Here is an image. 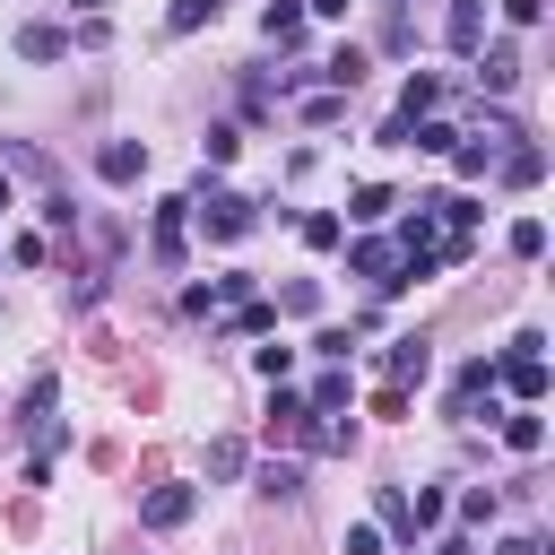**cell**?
<instances>
[{
    "label": "cell",
    "mask_w": 555,
    "mask_h": 555,
    "mask_svg": "<svg viewBox=\"0 0 555 555\" xmlns=\"http://www.w3.org/2000/svg\"><path fill=\"white\" fill-rule=\"evenodd\" d=\"M234 147H243V130H225V121L199 139V156H208V165H234Z\"/></svg>",
    "instance_id": "f1b7e54d"
},
{
    "label": "cell",
    "mask_w": 555,
    "mask_h": 555,
    "mask_svg": "<svg viewBox=\"0 0 555 555\" xmlns=\"http://www.w3.org/2000/svg\"><path fill=\"white\" fill-rule=\"evenodd\" d=\"M278 312H321V286H312V278H286V286H278Z\"/></svg>",
    "instance_id": "83f0119b"
},
{
    "label": "cell",
    "mask_w": 555,
    "mask_h": 555,
    "mask_svg": "<svg viewBox=\"0 0 555 555\" xmlns=\"http://www.w3.org/2000/svg\"><path fill=\"white\" fill-rule=\"evenodd\" d=\"M9 165H17V173H35V182H43V173H52V156H43V147H26V139H17V147H9Z\"/></svg>",
    "instance_id": "836d02e7"
},
{
    "label": "cell",
    "mask_w": 555,
    "mask_h": 555,
    "mask_svg": "<svg viewBox=\"0 0 555 555\" xmlns=\"http://www.w3.org/2000/svg\"><path fill=\"white\" fill-rule=\"evenodd\" d=\"M304 408H321V416H338V408H347V373L330 364V373H321V382L304 390Z\"/></svg>",
    "instance_id": "ffe728a7"
},
{
    "label": "cell",
    "mask_w": 555,
    "mask_h": 555,
    "mask_svg": "<svg viewBox=\"0 0 555 555\" xmlns=\"http://www.w3.org/2000/svg\"><path fill=\"white\" fill-rule=\"evenodd\" d=\"M191 512H199L191 486H147V494H139V520H147V529H182Z\"/></svg>",
    "instance_id": "52a82bcc"
},
{
    "label": "cell",
    "mask_w": 555,
    "mask_h": 555,
    "mask_svg": "<svg viewBox=\"0 0 555 555\" xmlns=\"http://www.w3.org/2000/svg\"><path fill=\"white\" fill-rule=\"evenodd\" d=\"M69 9H87V17H104V0H69Z\"/></svg>",
    "instance_id": "ab89813d"
},
{
    "label": "cell",
    "mask_w": 555,
    "mask_h": 555,
    "mask_svg": "<svg viewBox=\"0 0 555 555\" xmlns=\"http://www.w3.org/2000/svg\"><path fill=\"white\" fill-rule=\"evenodd\" d=\"M165 26H173V35H199V26H217V0H173V9H165Z\"/></svg>",
    "instance_id": "44dd1931"
},
{
    "label": "cell",
    "mask_w": 555,
    "mask_h": 555,
    "mask_svg": "<svg viewBox=\"0 0 555 555\" xmlns=\"http://www.w3.org/2000/svg\"><path fill=\"white\" fill-rule=\"evenodd\" d=\"M347 555H382V520H356L347 529Z\"/></svg>",
    "instance_id": "d590c367"
},
{
    "label": "cell",
    "mask_w": 555,
    "mask_h": 555,
    "mask_svg": "<svg viewBox=\"0 0 555 555\" xmlns=\"http://www.w3.org/2000/svg\"><path fill=\"white\" fill-rule=\"evenodd\" d=\"M338 113H347V95H338V87H321V95H304V121H312V130H330Z\"/></svg>",
    "instance_id": "4316f807"
},
{
    "label": "cell",
    "mask_w": 555,
    "mask_h": 555,
    "mask_svg": "<svg viewBox=\"0 0 555 555\" xmlns=\"http://www.w3.org/2000/svg\"><path fill=\"white\" fill-rule=\"evenodd\" d=\"M182 225H191V199H165V208H156V234H147V251H156L165 269H182Z\"/></svg>",
    "instance_id": "8fae6325"
},
{
    "label": "cell",
    "mask_w": 555,
    "mask_h": 555,
    "mask_svg": "<svg viewBox=\"0 0 555 555\" xmlns=\"http://www.w3.org/2000/svg\"><path fill=\"white\" fill-rule=\"evenodd\" d=\"M503 442H512L520 460H538V451H546V416H538V408H512V416H503Z\"/></svg>",
    "instance_id": "5bb4252c"
},
{
    "label": "cell",
    "mask_w": 555,
    "mask_h": 555,
    "mask_svg": "<svg viewBox=\"0 0 555 555\" xmlns=\"http://www.w3.org/2000/svg\"><path fill=\"white\" fill-rule=\"evenodd\" d=\"M251 364H260V382H286V373H295V347H260Z\"/></svg>",
    "instance_id": "d6a6232c"
},
{
    "label": "cell",
    "mask_w": 555,
    "mask_h": 555,
    "mask_svg": "<svg viewBox=\"0 0 555 555\" xmlns=\"http://www.w3.org/2000/svg\"><path fill=\"white\" fill-rule=\"evenodd\" d=\"M425 373H434V338H416V330H408V338H390V347H382V382L416 390Z\"/></svg>",
    "instance_id": "277c9868"
},
{
    "label": "cell",
    "mask_w": 555,
    "mask_h": 555,
    "mask_svg": "<svg viewBox=\"0 0 555 555\" xmlns=\"http://www.w3.org/2000/svg\"><path fill=\"white\" fill-rule=\"evenodd\" d=\"M95 173H104V182H139V173H147V139H104V147H95Z\"/></svg>",
    "instance_id": "9c48e42d"
},
{
    "label": "cell",
    "mask_w": 555,
    "mask_h": 555,
    "mask_svg": "<svg viewBox=\"0 0 555 555\" xmlns=\"http://www.w3.org/2000/svg\"><path fill=\"white\" fill-rule=\"evenodd\" d=\"M373 512H382V529H390V538H408V546H416V520H408V486H382V503H373Z\"/></svg>",
    "instance_id": "d6986e66"
},
{
    "label": "cell",
    "mask_w": 555,
    "mask_h": 555,
    "mask_svg": "<svg viewBox=\"0 0 555 555\" xmlns=\"http://www.w3.org/2000/svg\"><path fill=\"white\" fill-rule=\"evenodd\" d=\"M304 243H312V251H338V243H347V225H338L330 208H312V217H304Z\"/></svg>",
    "instance_id": "603a6c76"
},
{
    "label": "cell",
    "mask_w": 555,
    "mask_h": 555,
    "mask_svg": "<svg viewBox=\"0 0 555 555\" xmlns=\"http://www.w3.org/2000/svg\"><path fill=\"white\" fill-rule=\"evenodd\" d=\"M460 520H494V486H468L460 494Z\"/></svg>",
    "instance_id": "e575fe53"
},
{
    "label": "cell",
    "mask_w": 555,
    "mask_h": 555,
    "mask_svg": "<svg viewBox=\"0 0 555 555\" xmlns=\"http://www.w3.org/2000/svg\"><path fill=\"white\" fill-rule=\"evenodd\" d=\"M312 78H330V87H338V95H347V87H356V78H364V43H338V52H330V61H321V69H312Z\"/></svg>",
    "instance_id": "9a60e30c"
},
{
    "label": "cell",
    "mask_w": 555,
    "mask_h": 555,
    "mask_svg": "<svg viewBox=\"0 0 555 555\" xmlns=\"http://www.w3.org/2000/svg\"><path fill=\"white\" fill-rule=\"evenodd\" d=\"M312 356H330V364H347V356H356V330H321V338H312Z\"/></svg>",
    "instance_id": "1f68e13d"
},
{
    "label": "cell",
    "mask_w": 555,
    "mask_h": 555,
    "mask_svg": "<svg viewBox=\"0 0 555 555\" xmlns=\"http://www.w3.org/2000/svg\"><path fill=\"white\" fill-rule=\"evenodd\" d=\"M468 61H477V87H494V95L520 87V43H512V35H503V43H477Z\"/></svg>",
    "instance_id": "8992f818"
},
{
    "label": "cell",
    "mask_w": 555,
    "mask_h": 555,
    "mask_svg": "<svg viewBox=\"0 0 555 555\" xmlns=\"http://www.w3.org/2000/svg\"><path fill=\"white\" fill-rule=\"evenodd\" d=\"M304 9H312V17H347V0H304Z\"/></svg>",
    "instance_id": "f35d334b"
},
{
    "label": "cell",
    "mask_w": 555,
    "mask_h": 555,
    "mask_svg": "<svg viewBox=\"0 0 555 555\" xmlns=\"http://www.w3.org/2000/svg\"><path fill=\"white\" fill-rule=\"evenodd\" d=\"M390 208H399V199H390V191H382V182H364V191H356V208H347V217H356V225H382V217H390Z\"/></svg>",
    "instance_id": "7402d4cb"
},
{
    "label": "cell",
    "mask_w": 555,
    "mask_h": 555,
    "mask_svg": "<svg viewBox=\"0 0 555 555\" xmlns=\"http://www.w3.org/2000/svg\"><path fill=\"white\" fill-rule=\"evenodd\" d=\"M295 486H304L295 460H269V468H260V494H295Z\"/></svg>",
    "instance_id": "4dcf8cb0"
},
{
    "label": "cell",
    "mask_w": 555,
    "mask_h": 555,
    "mask_svg": "<svg viewBox=\"0 0 555 555\" xmlns=\"http://www.w3.org/2000/svg\"><path fill=\"white\" fill-rule=\"evenodd\" d=\"M494 390H512L520 408H538V399H546V338H538V330H520V338H512V356H494Z\"/></svg>",
    "instance_id": "6da1fadb"
},
{
    "label": "cell",
    "mask_w": 555,
    "mask_h": 555,
    "mask_svg": "<svg viewBox=\"0 0 555 555\" xmlns=\"http://www.w3.org/2000/svg\"><path fill=\"white\" fill-rule=\"evenodd\" d=\"M442 512H451V494H442V486H416V494H408V520H416V529H434Z\"/></svg>",
    "instance_id": "484cf974"
},
{
    "label": "cell",
    "mask_w": 555,
    "mask_h": 555,
    "mask_svg": "<svg viewBox=\"0 0 555 555\" xmlns=\"http://www.w3.org/2000/svg\"><path fill=\"white\" fill-rule=\"evenodd\" d=\"M382 9H390V17H399V0H382Z\"/></svg>",
    "instance_id": "7bdbcfd3"
},
{
    "label": "cell",
    "mask_w": 555,
    "mask_h": 555,
    "mask_svg": "<svg viewBox=\"0 0 555 555\" xmlns=\"http://www.w3.org/2000/svg\"><path fill=\"white\" fill-rule=\"evenodd\" d=\"M503 17H512V26H538V17H546V0H503Z\"/></svg>",
    "instance_id": "8d00e7d4"
},
{
    "label": "cell",
    "mask_w": 555,
    "mask_h": 555,
    "mask_svg": "<svg viewBox=\"0 0 555 555\" xmlns=\"http://www.w3.org/2000/svg\"><path fill=\"white\" fill-rule=\"evenodd\" d=\"M494 555H546V538H538V529H520V538H503Z\"/></svg>",
    "instance_id": "74e56055"
},
{
    "label": "cell",
    "mask_w": 555,
    "mask_h": 555,
    "mask_svg": "<svg viewBox=\"0 0 555 555\" xmlns=\"http://www.w3.org/2000/svg\"><path fill=\"white\" fill-rule=\"evenodd\" d=\"M260 35H269V43H304V9H295V0H269Z\"/></svg>",
    "instance_id": "e0dca14e"
},
{
    "label": "cell",
    "mask_w": 555,
    "mask_h": 555,
    "mask_svg": "<svg viewBox=\"0 0 555 555\" xmlns=\"http://www.w3.org/2000/svg\"><path fill=\"white\" fill-rule=\"evenodd\" d=\"M434 555H468V546H460V538H451V546H434Z\"/></svg>",
    "instance_id": "b9f144b4"
},
{
    "label": "cell",
    "mask_w": 555,
    "mask_h": 555,
    "mask_svg": "<svg viewBox=\"0 0 555 555\" xmlns=\"http://www.w3.org/2000/svg\"><path fill=\"white\" fill-rule=\"evenodd\" d=\"M442 43L468 61V52L486 43V0H451V9H442Z\"/></svg>",
    "instance_id": "ba28073f"
},
{
    "label": "cell",
    "mask_w": 555,
    "mask_h": 555,
    "mask_svg": "<svg viewBox=\"0 0 555 555\" xmlns=\"http://www.w3.org/2000/svg\"><path fill=\"white\" fill-rule=\"evenodd\" d=\"M191 217H199V225H208V234H217V243H243V234H251V225H260V217H251V199H243V191H208V208H199V199H191Z\"/></svg>",
    "instance_id": "3957f363"
},
{
    "label": "cell",
    "mask_w": 555,
    "mask_h": 555,
    "mask_svg": "<svg viewBox=\"0 0 555 555\" xmlns=\"http://www.w3.org/2000/svg\"><path fill=\"white\" fill-rule=\"evenodd\" d=\"M494 416V356H468L460 373H451V416Z\"/></svg>",
    "instance_id": "5b68a950"
},
{
    "label": "cell",
    "mask_w": 555,
    "mask_h": 555,
    "mask_svg": "<svg viewBox=\"0 0 555 555\" xmlns=\"http://www.w3.org/2000/svg\"><path fill=\"white\" fill-rule=\"evenodd\" d=\"M17 52H26V61H61V52H69V26L35 17V26H17Z\"/></svg>",
    "instance_id": "4fadbf2b"
},
{
    "label": "cell",
    "mask_w": 555,
    "mask_h": 555,
    "mask_svg": "<svg viewBox=\"0 0 555 555\" xmlns=\"http://www.w3.org/2000/svg\"><path fill=\"white\" fill-rule=\"evenodd\" d=\"M52 408H61V382H52V373H35V382H26V399H17V425H26V434H43V425H52Z\"/></svg>",
    "instance_id": "7c38bea8"
},
{
    "label": "cell",
    "mask_w": 555,
    "mask_h": 555,
    "mask_svg": "<svg viewBox=\"0 0 555 555\" xmlns=\"http://www.w3.org/2000/svg\"><path fill=\"white\" fill-rule=\"evenodd\" d=\"M347 269H356L373 295H399V286H408V260H399V243H373V234L347 251Z\"/></svg>",
    "instance_id": "7a4b0ae2"
},
{
    "label": "cell",
    "mask_w": 555,
    "mask_h": 555,
    "mask_svg": "<svg viewBox=\"0 0 555 555\" xmlns=\"http://www.w3.org/2000/svg\"><path fill=\"white\" fill-rule=\"evenodd\" d=\"M434 104H442V78H408L399 87V121H425Z\"/></svg>",
    "instance_id": "ac0fdd59"
},
{
    "label": "cell",
    "mask_w": 555,
    "mask_h": 555,
    "mask_svg": "<svg viewBox=\"0 0 555 555\" xmlns=\"http://www.w3.org/2000/svg\"><path fill=\"white\" fill-rule=\"evenodd\" d=\"M538 251H546V225L520 217V225H512V260H538Z\"/></svg>",
    "instance_id": "f546056e"
},
{
    "label": "cell",
    "mask_w": 555,
    "mask_h": 555,
    "mask_svg": "<svg viewBox=\"0 0 555 555\" xmlns=\"http://www.w3.org/2000/svg\"><path fill=\"white\" fill-rule=\"evenodd\" d=\"M295 416H304V399H295V390H286V382H269V442H278V434H286V425H295Z\"/></svg>",
    "instance_id": "cb8c5ba5"
},
{
    "label": "cell",
    "mask_w": 555,
    "mask_h": 555,
    "mask_svg": "<svg viewBox=\"0 0 555 555\" xmlns=\"http://www.w3.org/2000/svg\"><path fill=\"white\" fill-rule=\"evenodd\" d=\"M208 477H243V434H217L208 442Z\"/></svg>",
    "instance_id": "d4e9b609"
},
{
    "label": "cell",
    "mask_w": 555,
    "mask_h": 555,
    "mask_svg": "<svg viewBox=\"0 0 555 555\" xmlns=\"http://www.w3.org/2000/svg\"><path fill=\"white\" fill-rule=\"evenodd\" d=\"M0 208H17V191H9V173H0Z\"/></svg>",
    "instance_id": "60d3db41"
},
{
    "label": "cell",
    "mask_w": 555,
    "mask_h": 555,
    "mask_svg": "<svg viewBox=\"0 0 555 555\" xmlns=\"http://www.w3.org/2000/svg\"><path fill=\"white\" fill-rule=\"evenodd\" d=\"M225 330H243V338H269V330H278V304H260V295H243V304L225 312Z\"/></svg>",
    "instance_id": "2e32d148"
},
{
    "label": "cell",
    "mask_w": 555,
    "mask_h": 555,
    "mask_svg": "<svg viewBox=\"0 0 555 555\" xmlns=\"http://www.w3.org/2000/svg\"><path fill=\"white\" fill-rule=\"evenodd\" d=\"M494 173H503L512 191H529V182H546V147H538V139H512V147L494 156Z\"/></svg>",
    "instance_id": "30bf717a"
}]
</instances>
